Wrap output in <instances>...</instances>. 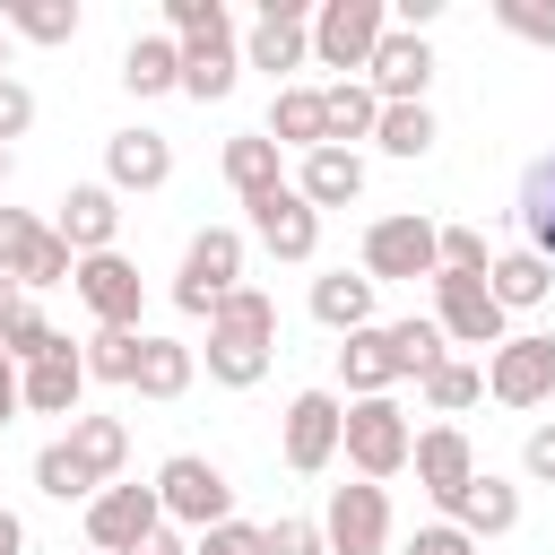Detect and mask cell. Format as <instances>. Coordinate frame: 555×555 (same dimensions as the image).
I'll return each mask as SVG.
<instances>
[{"mask_svg": "<svg viewBox=\"0 0 555 555\" xmlns=\"http://www.w3.org/2000/svg\"><path fill=\"white\" fill-rule=\"evenodd\" d=\"M347 468L364 477V486H390L408 460H416V425H408V408L399 399H347Z\"/></svg>", "mask_w": 555, "mask_h": 555, "instance_id": "cell-1", "label": "cell"}, {"mask_svg": "<svg viewBox=\"0 0 555 555\" xmlns=\"http://www.w3.org/2000/svg\"><path fill=\"white\" fill-rule=\"evenodd\" d=\"M156 503H165V520H173V529L208 538L217 520H234V477H225L208 451H173V460L156 468Z\"/></svg>", "mask_w": 555, "mask_h": 555, "instance_id": "cell-2", "label": "cell"}, {"mask_svg": "<svg viewBox=\"0 0 555 555\" xmlns=\"http://www.w3.org/2000/svg\"><path fill=\"white\" fill-rule=\"evenodd\" d=\"M390 35V0H321L312 9V61L338 78H364Z\"/></svg>", "mask_w": 555, "mask_h": 555, "instance_id": "cell-3", "label": "cell"}, {"mask_svg": "<svg viewBox=\"0 0 555 555\" xmlns=\"http://www.w3.org/2000/svg\"><path fill=\"white\" fill-rule=\"evenodd\" d=\"M243 286V225H199L191 243H182V269H173V304L191 312V321H208L225 295Z\"/></svg>", "mask_w": 555, "mask_h": 555, "instance_id": "cell-4", "label": "cell"}, {"mask_svg": "<svg viewBox=\"0 0 555 555\" xmlns=\"http://www.w3.org/2000/svg\"><path fill=\"white\" fill-rule=\"evenodd\" d=\"M434 269H442V225H434V217L399 208V217H373V225H364V278H373V286H390V278H434Z\"/></svg>", "mask_w": 555, "mask_h": 555, "instance_id": "cell-5", "label": "cell"}, {"mask_svg": "<svg viewBox=\"0 0 555 555\" xmlns=\"http://www.w3.org/2000/svg\"><path fill=\"white\" fill-rule=\"evenodd\" d=\"M434 321H442L451 347H486V356L512 338V312L494 304V286L486 278H451V269H434Z\"/></svg>", "mask_w": 555, "mask_h": 555, "instance_id": "cell-6", "label": "cell"}, {"mask_svg": "<svg viewBox=\"0 0 555 555\" xmlns=\"http://www.w3.org/2000/svg\"><path fill=\"white\" fill-rule=\"evenodd\" d=\"M338 442H347V399H338V390H295V399H286V434H278L286 468H295V477H321V468L338 460Z\"/></svg>", "mask_w": 555, "mask_h": 555, "instance_id": "cell-7", "label": "cell"}, {"mask_svg": "<svg viewBox=\"0 0 555 555\" xmlns=\"http://www.w3.org/2000/svg\"><path fill=\"white\" fill-rule=\"evenodd\" d=\"M486 390L503 408H546L555 399V338L546 330H512L494 356H486Z\"/></svg>", "mask_w": 555, "mask_h": 555, "instance_id": "cell-8", "label": "cell"}, {"mask_svg": "<svg viewBox=\"0 0 555 555\" xmlns=\"http://www.w3.org/2000/svg\"><path fill=\"white\" fill-rule=\"evenodd\" d=\"M321 538L330 555H390V494L382 486H330V512H321Z\"/></svg>", "mask_w": 555, "mask_h": 555, "instance_id": "cell-9", "label": "cell"}, {"mask_svg": "<svg viewBox=\"0 0 555 555\" xmlns=\"http://www.w3.org/2000/svg\"><path fill=\"white\" fill-rule=\"evenodd\" d=\"M243 61L269 69V78L304 69V61H312V0H260V17H251V35H243Z\"/></svg>", "mask_w": 555, "mask_h": 555, "instance_id": "cell-10", "label": "cell"}, {"mask_svg": "<svg viewBox=\"0 0 555 555\" xmlns=\"http://www.w3.org/2000/svg\"><path fill=\"white\" fill-rule=\"evenodd\" d=\"M156 529H165L156 486H104V494L87 503V546H95V555H130V546L156 538Z\"/></svg>", "mask_w": 555, "mask_h": 555, "instance_id": "cell-11", "label": "cell"}, {"mask_svg": "<svg viewBox=\"0 0 555 555\" xmlns=\"http://www.w3.org/2000/svg\"><path fill=\"white\" fill-rule=\"evenodd\" d=\"M52 234H61L78 260L113 251V243H121V191H113V182H69L61 208H52Z\"/></svg>", "mask_w": 555, "mask_h": 555, "instance_id": "cell-12", "label": "cell"}, {"mask_svg": "<svg viewBox=\"0 0 555 555\" xmlns=\"http://www.w3.org/2000/svg\"><path fill=\"white\" fill-rule=\"evenodd\" d=\"M243 217H251V243H260L269 260H312V251H321V208H312L295 182L269 191V199H251Z\"/></svg>", "mask_w": 555, "mask_h": 555, "instance_id": "cell-13", "label": "cell"}, {"mask_svg": "<svg viewBox=\"0 0 555 555\" xmlns=\"http://www.w3.org/2000/svg\"><path fill=\"white\" fill-rule=\"evenodd\" d=\"M78 304L95 312V330H139V260H121V251H95V260H78Z\"/></svg>", "mask_w": 555, "mask_h": 555, "instance_id": "cell-14", "label": "cell"}, {"mask_svg": "<svg viewBox=\"0 0 555 555\" xmlns=\"http://www.w3.org/2000/svg\"><path fill=\"white\" fill-rule=\"evenodd\" d=\"M364 87H373L382 104H425V87H434V43L408 35V26H390L382 52H373V69H364Z\"/></svg>", "mask_w": 555, "mask_h": 555, "instance_id": "cell-15", "label": "cell"}, {"mask_svg": "<svg viewBox=\"0 0 555 555\" xmlns=\"http://www.w3.org/2000/svg\"><path fill=\"white\" fill-rule=\"evenodd\" d=\"M408 468H416V486H425V494H434V503L451 512V503L468 494V477H477V442H468L460 425H425V434H416V460H408Z\"/></svg>", "mask_w": 555, "mask_h": 555, "instance_id": "cell-16", "label": "cell"}, {"mask_svg": "<svg viewBox=\"0 0 555 555\" xmlns=\"http://www.w3.org/2000/svg\"><path fill=\"white\" fill-rule=\"evenodd\" d=\"M104 182H113V191H165V182H173V139H165V130H139V121L113 130V139H104Z\"/></svg>", "mask_w": 555, "mask_h": 555, "instance_id": "cell-17", "label": "cell"}, {"mask_svg": "<svg viewBox=\"0 0 555 555\" xmlns=\"http://www.w3.org/2000/svg\"><path fill=\"white\" fill-rule=\"evenodd\" d=\"M234 78H243V43H234V26H217V35H191V43H182V95L225 104V95H234Z\"/></svg>", "mask_w": 555, "mask_h": 555, "instance_id": "cell-18", "label": "cell"}, {"mask_svg": "<svg viewBox=\"0 0 555 555\" xmlns=\"http://www.w3.org/2000/svg\"><path fill=\"white\" fill-rule=\"evenodd\" d=\"M442 520H451V529H468V538L486 546V538L520 529V486H512V477H494V468H477V477H468V494H460Z\"/></svg>", "mask_w": 555, "mask_h": 555, "instance_id": "cell-19", "label": "cell"}, {"mask_svg": "<svg viewBox=\"0 0 555 555\" xmlns=\"http://www.w3.org/2000/svg\"><path fill=\"white\" fill-rule=\"evenodd\" d=\"M373 304H382V286H373L364 269H330V278H312V321L338 330V338L373 330Z\"/></svg>", "mask_w": 555, "mask_h": 555, "instance_id": "cell-20", "label": "cell"}, {"mask_svg": "<svg viewBox=\"0 0 555 555\" xmlns=\"http://www.w3.org/2000/svg\"><path fill=\"white\" fill-rule=\"evenodd\" d=\"M225 182H234V199H243V208H251V199H269V191H286V147H278L269 130L225 139Z\"/></svg>", "mask_w": 555, "mask_h": 555, "instance_id": "cell-21", "label": "cell"}, {"mask_svg": "<svg viewBox=\"0 0 555 555\" xmlns=\"http://www.w3.org/2000/svg\"><path fill=\"white\" fill-rule=\"evenodd\" d=\"M78 399H87V356L61 338L43 364H26V408L35 416H78Z\"/></svg>", "mask_w": 555, "mask_h": 555, "instance_id": "cell-22", "label": "cell"}, {"mask_svg": "<svg viewBox=\"0 0 555 555\" xmlns=\"http://www.w3.org/2000/svg\"><path fill=\"white\" fill-rule=\"evenodd\" d=\"M295 191H304L312 208H347V199H364V156H356V147H312V156L295 165Z\"/></svg>", "mask_w": 555, "mask_h": 555, "instance_id": "cell-23", "label": "cell"}, {"mask_svg": "<svg viewBox=\"0 0 555 555\" xmlns=\"http://www.w3.org/2000/svg\"><path fill=\"white\" fill-rule=\"evenodd\" d=\"M338 382H347V399H390L399 356H390V330H382V321H373V330H356V338L338 347Z\"/></svg>", "mask_w": 555, "mask_h": 555, "instance_id": "cell-24", "label": "cell"}, {"mask_svg": "<svg viewBox=\"0 0 555 555\" xmlns=\"http://www.w3.org/2000/svg\"><path fill=\"white\" fill-rule=\"evenodd\" d=\"M69 451H78V468L95 477V486H121V460H130V425L121 416H69Z\"/></svg>", "mask_w": 555, "mask_h": 555, "instance_id": "cell-25", "label": "cell"}, {"mask_svg": "<svg viewBox=\"0 0 555 555\" xmlns=\"http://www.w3.org/2000/svg\"><path fill=\"white\" fill-rule=\"evenodd\" d=\"M321 121H330V147H356V139L382 130V95L364 78H330L321 87Z\"/></svg>", "mask_w": 555, "mask_h": 555, "instance_id": "cell-26", "label": "cell"}, {"mask_svg": "<svg viewBox=\"0 0 555 555\" xmlns=\"http://www.w3.org/2000/svg\"><path fill=\"white\" fill-rule=\"evenodd\" d=\"M269 139H278V147H295V156L330 147V121H321V87H278V95H269Z\"/></svg>", "mask_w": 555, "mask_h": 555, "instance_id": "cell-27", "label": "cell"}, {"mask_svg": "<svg viewBox=\"0 0 555 555\" xmlns=\"http://www.w3.org/2000/svg\"><path fill=\"white\" fill-rule=\"evenodd\" d=\"M121 87H130V95H173V87H182V43H173V35H130Z\"/></svg>", "mask_w": 555, "mask_h": 555, "instance_id": "cell-28", "label": "cell"}, {"mask_svg": "<svg viewBox=\"0 0 555 555\" xmlns=\"http://www.w3.org/2000/svg\"><path fill=\"white\" fill-rule=\"evenodd\" d=\"M486 286H494V304H503V312H538V304L555 295V269L520 243V251H503V260L486 269Z\"/></svg>", "mask_w": 555, "mask_h": 555, "instance_id": "cell-29", "label": "cell"}, {"mask_svg": "<svg viewBox=\"0 0 555 555\" xmlns=\"http://www.w3.org/2000/svg\"><path fill=\"white\" fill-rule=\"evenodd\" d=\"M512 217H520L529 251H538V260L555 269V156H538V165L520 173V208H512Z\"/></svg>", "mask_w": 555, "mask_h": 555, "instance_id": "cell-30", "label": "cell"}, {"mask_svg": "<svg viewBox=\"0 0 555 555\" xmlns=\"http://www.w3.org/2000/svg\"><path fill=\"white\" fill-rule=\"evenodd\" d=\"M382 330H390V356H399V382H408V373L425 382L434 364H451V338H442V321H434V312H408V321H382Z\"/></svg>", "mask_w": 555, "mask_h": 555, "instance_id": "cell-31", "label": "cell"}, {"mask_svg": "<svg viewBox=\"0 0 555 555\" xmlns=\"http://www.w3.org/2000/svg\"><path fill=\"white\" fill-rule=\"evenodd\" d=\"M191 373H199V356H191L182 338H147V347H139V382H130V390H139V399H182V390H191Z\"/></svg>", "mask_w": 555, "mask_h": 555, "instance_id": "cell-32", "label": "cell"}, {"mask_svg": "<svg viewBox=\"0 0 555 555\" xmlns=\"http://www.w3.org/2000/svg\"><path fill=\"white\" fill-rule=\"evenodd\" d=\"M434 104H382V130H373V147L382 156H399V165H416V156H434Z\"/></svg>", "mask_w": 555, "mask_h": 555, "instance_id": "cell-33", "label": "cell"}, {"mask_svg": "<svg viewBox=\"0 0 555 555\" xmlns=\"http://www.w3.org/2000/svg\"><path fill=\"white\" fill-rule=\"evenodd\" d=\"M0 26L26 43H78V0H9Z\"/></svg>", "mask_w": 555, "mask_h": 555, "instance_id": "cell-34", "label": "cell"}, {"mask_svg": "<svg viewBox=\"0 0 555 555\" xmlns=\"http://www.w3.org/2000/svg\"><path fill=\"white\" fill-rule=\"evenodd\" d=\"M416 390H425V408H434V416L451 425L460 408H477V399H486V364H468V356H451V364H434V373H425Z\"/></svg>", "mask_w": 555, "mask_h": 555, "instance_id": "cell-35", "label": "cell"}, {"mask_svg": "<svg viewBox=\"0 0 555 555\" xmlns=\"http://www.w3.org/2000/svg\"><path fill=\"white\" fill-rule=\"evenodd\" d=\"M208 330H225V338H260V347H278V304L260 295V286H234L217 312H208Z\"/></svg>", "mask_w": 555, "mask_h": 555, "instance_id": "cell-36", "label": "cell"}, {"mask_svg": "<svg viewBox=\"0 0 555 555\" xmlns=\"http://www.w3.org/2000/svg\"><path fill=\"white\" fill-rule=\"evenodd\" d=\"M139 347H147V330H95L78 356H87V382H139Z\"/></svg>", "mask_w": 555, "mask_h": 555, "instance_id": "cell-37", "label": "cell"}, {"mask_svg": "<svg viewBox=\"0 0 555 555\" xmlns=\"http://www.w3.org/2000/svg\"><path fill=\"white\" fill-rule=\"evenodd\" d=\"M208 382H225V390H251L260 373H269V347L260 338H225V330H208Z\"/></svg>", "mask_w": 555, "mask_h": 555, "instance_id": "cell-38", "label": "cell"}, {"mask_svg": "<svg viewBox=\"0 0 555 555\" xmlns=\"http://www.w3.org/2000/svg\"><path fill=\"white\" fill-rule=\"evenodd\" d=\"M35 486H43L52 503H95V494H104V486H95V477L78 468V451H69V434L35 451Z\"/></svg>", "mask_w": 555, "mask_h": 555, "instance_id": "cell-39", "label": "cell"}, {"mask_svg": "<svg viewBox=\"0 0 555 555\" xmlns=\"http://www.w3.org/2000/svg\"><path fill=\"white\" fill-rule=\"evenodd\" d=\"M52 347H61V330H52V321H43V312H35V304H26V312H17V321H9V330H0V356H9V364H17V373H26V364H43V356H52Z\"/></svg>", "mask_w": 555, "mask_h": 555, "instance_id": "cell-40", "label": "cell"}, {"mask_svg": "<svg viewBox=\"0 0 555 555\" xmlns=\"http://www.w3.org/2000/svg\"><path fill=\"white\" fill-rule=\"evenodd\" d=\"M43 234H52L43 217H26V208H0V269H9V278H26V260L43 251Z\"/></svg>", "mask_w": 555, "mask_h": 555, "instance_id": "cell-41", "label": "cell"}, {"mask_svg": "<svg viewBox=\"0 0 555 555\" xmlns=\"http://www.w3.org/2000/svg\"><path fill=\"white\" fill-rule=\"evenodd\" d=\"M260 555H330V538H321V520H304V512H278V520L260 529Z\"/></svg>", "mask_w": 555, "mask_h": 555, "instance_id": "cell-42", "label": "cell"}, {"mask_svg": "<svg viewBox=\"0 0 555 555\" xmlns=\"http://www.w3.org/2000/svg\"><path fill=\"white\" fill-rule=\"evenodd\" d=\"M494 17H503V35H520V43H546V52H555V0H494Z\"/></svg>", "mask_w": 555, "mask_h": 555, "instance_id": "cell-43", "label": "cell"}, {"mask_svg": "<svg viewBox=\"0 0 555 555\" xmlns=\"http://www.w3.org/2000/svg\"><path fill=\"white\" fill-rule=\"evenodd\" d=\"M165 26H173V43H191V35H217L234 17H225V0H165Z\"/></svg>", "mask_w": 555, "mask_h": 555, "instance_id": "cell-44", "label": "cell"}, {"mask_svg": "<svg viewBox=\"0 0 555 555\" xmlns=\"http://www.w3.org/2000/svg\"><path fill=\"white\" fill-rule=\"evenodd\" d=\"M442 269L451 278H486L494 260H486V234L477 225H442Z\"/></svg>", "mask_w": 555, "mask_h": 555, "instance_id": "cell-45", "label": "cell"}, {"mask_svg": "<svg viewBox=\"0 0 555 555\" xmlns=\"http://www.w3.org/2000/svg\"><path fill=\"white\" fill-rule=\"evenodd\" d=\"M26 130H35V87L26 78H0V147L26 139Z\"/></svg>", "mask_w": 555, "mask_h": 555, "instance_id": "cell-46", "label": "cell"}, {"mask_svg": "<svg viewBox=\"0 0 555 555\" xmlns=\"http://www.w3.org/2000/svg\"><path fill=\"white\" fill-rule=\"evenodd\" d=\"M191 555H260V529L251 520H217L208 538H191Z\"/></svg>", "mask_w": 555, "mask_h": 555, "instance_id": "cell-47", "label": "cell"}, {"mask_svg": "<svg viewBox=\"0 0 555 555\" xmlns=\"http://www.w3.org/2000/svg\"><path fill=\"white\" fill-rule=\"evenodd\" d=\"M520 477H529V486H555V425H529V442H520Z\"/></svg>", "mask_w": 555, "mask_h": 555, "instance_id": "cell-48", "label": "cell"}, {"mask_svg": "<svg viewBox=\"0 0 555 555\" xmlns=\"http://www.w3.org/2000/svg\"><path fill=\"white\" fill-rule=\"evenodd\" d=\"M399 555H477V538H468V529H451V520H434V529H416Z\"/></svg>", "mask_w": 555, "mask_h": 555, "instance_id": "cell-49", "label": "cell"}, {"mask_svg": "<svg viewBox=\"0 0 555 555\" xmlns=\"http://www.w3.org/2000/svg\"><path fill=\"white\" fill-rule=\"evenodd\" d=\"M17 408H26V373H17V364H9V356H0V425H9V416H17Z\"/></svg>", "mask_w": 555, "mask_h": 555, "instance_id": "cell-50", "label": "cell"}, {"mask_svg": "<svg viewBox=\"0 0 555 555\" xmlns=\"http://www.w3.org/2000/svg\"><path fill=\"white\" fill-rule=\"evenodd\" d=\"M130 555H191V538H182V529H173V520H165V529H156V538H139V546H130Z\"/></svg>", "mask_w": 555, "mask_h": 555, "instance_id": "cell-51", "label": "cell"}, {"mask_svg": "<svg viewBox=\"0 0 555 555\" xmlns=\"http://www.w3.org/2000/svg\"><path fill=\"white\" fill-rule=\"evenodd\" d=\"M17 312H26V286H17V278H9V269H0V330H9V321H17Z\"/></svg>", "mask_w": 555, "mask_h": 555, "instance_id": "cell-52", "label": "cell"}, {"mask_svg": "<svg viewBox=\"0 0 555 555\" xmlns=\"http://www.w3.org/2000/svg\"><path fill=\"white\" fill-rule=\"evenodd\" d=\"M0 555H26V520H17L9 503H0Z\"/></svg>", "mask_w": 555, "mask_h": 555, "instance_id": "cell-53", "label": "cell"}, {"mask_svg": "<svg viewBox=\"0 0 555 555\" xmlns=\"http://www.w3.org/2000/svg\"><path fill=\"white\" fill-rule=\"evenodd\" d=\"M0 78H9V26H0Z\"/></svg>", "mask_w": 555, "mask_h": 555, "instance_id": "cell-54", "label": "cell"}, {"mask_svg": "<svg viewBox=\"0 0 555 555\" xmlns=\"http://www.w3.org/2000/svg\"><path fill=\"white\" fill-rule=\"evenodd\" d=\"M0 191H9V147H0Z\"/></svg>", "mask_w": 555, "mask_h": 555, "instance_id": "cell-55", "label": "cell"}, {"mask_svg": "<svg viewBox=\"0 0 555 555\" xmlns=\"http://www.w3.org/2000/svg\"><path fill=\"white\" fill-rule=\"evenodd\" d=\"M87 555H95V546H87Z\"/></svg>", "mask_w": 555, "mask_h": 555, "instance_id": "cell-56", "label": "cell"}]
</instances>
